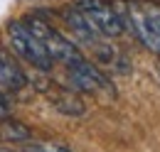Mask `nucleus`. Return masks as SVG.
Wrapping results in <instances>:
<instances>
[{
	"label": "nucleus",
	"mask_w": 160,
	"mask_h": 152,
	"mask_svg": "<svg viewBox=\"0 0 160 152\" xmlns=\"http://www.w3.org/2000/svg\"><path fill=\"white\" fill-rule=\"evenodd\" d=\"M0 152H10V150H0Z\"/></svg>",
	"instance_id": "12"
},
{
	"label": "nucleus",
	"mask_w": 160,
	"mask_h": 152,
	"mask_svg": "<svg viewBox=\"0 0 160 152\" xmlns=\"http://www.w3.org/2000/svg\"><path fill=\"white\" fill-rule=\"evenodd\" d=\"M25 152H72V150L59 142H27Z\"/></svg>",
	"instance_id": "10"
},
{
	"label": "nucleus",
	"mask_w": 160,
	"mask_h": 152,
	"mask_svg": "<svg viewBox=\"0 0 160 152\" xmlns=\"http://www.w3.org/2000/svg\"><path fill=\"white\" fill-rule=\"evenodd\" d=\"M22 22L40 37V42L44 44V49H47V54H49L52 61H59L64 66H74V64L84 61V54L79 52V47L72 39H67L62 32H57L52 25H47L44 20L27 17V20H22Z\"/></svg>",
	"instance_id": "2"
},
{
	"label": "nucleus",
	"mask_w": 160,
	"mask_h": 152,
	"mask_svg": "<svg viewBox=\"0 0 160 152\" xmlns=\"http://www.w3.org/2000/svg\"><path fill=\"white\" fill-rule=\"evenodd\" d=\"M67 78H69V83L74 88H79L84 93H108V96L116 93L111 78L96 64H89L86 59L74 64V66H67Z\"/></svg>",
	"instance_id": "5"
},
{
	"label": "nucleus",
	"mask_w": 160,
	"mask_h": 152,
	"mask_svg": "<svg viewBox=\"0 0 160 152\" xmlns=\"http://www.w3.org/2000/svg\"><path fill=\"white\" fill-rule=\"evenodd\" d=\"M77 7L103 37H118L123 32V20H121L116 5H111L106 0H79Z\"/></svg>",
	"instance_id": "4"
},
{
	"label": "nucleus",
	"mask_w": 160,
	"mask_h": 152,
	"mask_svg": "<svg viewBox=\"0 0 160 152\" xmlns=\"http://www.w3.org/2000/svg\"><path fill=\"white\" fill-rule=\"evenodd\" d=\"M27 83V76L20 69V64L0 49V88L2 91H20Z\"/></svg>",
	"instance_id": "7"
},
{
	"label": "nucleus",
	"mask_w": 160,
	"mask_h": 152,
	"mask_svg": "<svg viewBox=\"0 0 160 152\" xmlns=\"http://www.w3.org/2000/svg\"><path fill=\"white\" fill-rule=\"evenodd\" d=\"M62 17L67 22V27L72 30V37L74 39H79L81 44H86V47H96L99 44V32L94 30V25L89 20L84 17V12H81L77 5L62 10Z\"/></svg>",
	"instance_id": "6"
},
{
	"label": "nucleus",
	"mask_w": 160,
	"mask_h": 152,
	"mask_svg": "<svg viewBox=\"0 0 160 152\" xmlns=\"http://www.w3.org/2000/svg\"><path fill=\"white\" fill-rule=\"evenodd\" d=\"M8 115H10V106H8V101L0 96V120H2V118H8Z\"/></svg>",
	"instance_id": "11"
},
{
	"label": "nucleus",
	"mask_w": 160,
	"mask_h": 152,
	"mask_svg": "<svg viewBox=\"0 0 160 152\" xmlns=\"http://www.w3.org/2000/svg\"><path fill=\"white\" fill-rule=\"evenodd\" d=\"M0 137L5 142H27L32 137V130L15 118H2L0 120Z\"/></svg>",
	"instance_id": "8"
},
{
	"label": "nucleus",
	"mask_w": 160,
	"mask_h": 152,
	"mask_svg": "<svg viewBox=\"0 0 160 152\" xmlns=\"http://www.w3.org/2000/svg\"><path fill=\"white\" fill-rule=\"evenodd\" d=\"M54 106L59 108L64 115H72V118H77V115H84V103H81L79 96L74 93H59L57 98H54Z\"/></svg>",
	"instance_id": "9"
},
{
	"label": "nucleus",
	"mask_w": 160,
	"mask_h": 152,
	"mask_svg": "<svg viewBox=\"0 0 160 152\" xmlns=\"http://www.w3.org/2000/svg\"><path fill=\"white\" fill-rule=\"evenodd\" d=\"M8 35H10V42H12V49H15L27 64H32V66L40 69V71H49V69H52L54 61L49 59L44 44H42L40 37H37L22 20H10V22H8Z\"/></svg>",
	"instance_id": "3"
},
{
	"label": "nucleus",
	"mask_w": 160,
	"mask_h": 152,
	"mask_svg": "<svg viewBox=\"0 0 160 152\" xmlns=\"http://www.w3.org/2000/svg\"><path fill=\"white\" fill-rule=\"evenodd\" d=\"M118 10L121 20L128 17L131 30L136 32V37L153 52L160 54V2L155 0H128Z\"/></svg>",
	"instance_id": "1"
}]
</instances>
